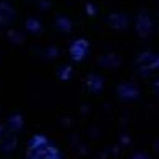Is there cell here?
<instances>
[{
  "mask_svg": "<svg viewBox=\"0 0 159 159\" xmlns=\"http://www.w3.org/2000/svg\"><path fill=\"white\" fill-rule=\"evenodd\" d=\"M27 159H63V156L45 134H33L27 146Z\"/></svg>",
  "mask_w": 159,
  "mask_h": 159,
  "instance_id": "1",
  "label": "cell"
},
{
  "mask_svg": "<svg viewBox=\"0 0 159 159\" xmlns=\"http://www.w3.org/2000/svg\"><path fill=\"white\" fill-rule=\"evenodd\" d=\"M17 134H18V131H15L8 123L0 124V152L2 154L12 156L17 151V146H18Z\"/></svg>",
  "mask_w": 159,
  "mask_h": 159,
  "instance_id": "2",
  "label": "cell"
},
{
  "mask_svg": "<svg viewBox=\"0 0 159 159\" xmlns=\"http://www.w3.org/2000/svg\"><path fill=\"white\" fill-rule=\"evenodd\" d=\"M86 52H88V43L84 42V40H78V42H75L71 50H70L71 57L76 60V61L83 60V57H84V53H86Z\"/></svg>",
  "mask_w": 159,
  "mask_h": 159,
  "instance_id": "3",
  "label": "cell"
},
{
  "mask_svg": "<svg viewBox=\"0 0 159 159\" xmlns=\"http://www.w3.org/2000/svg\"><path fill=\"white\" fill-rule=\"evenodd\" d=\"M139 65H144L148 70H154L159 66V57L156 55H151V53H144L141 58H139Z\"/></svg>",
  "mask_w": 159,
  "mask_h": 159,
  "instance_id": "4",
  "label": "cell"
}]
</instances>
